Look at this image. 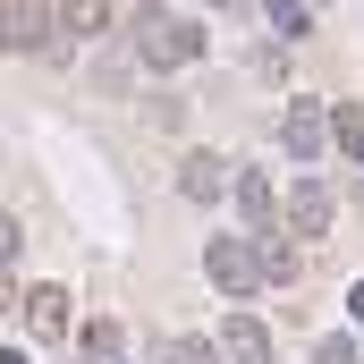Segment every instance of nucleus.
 I'll return each mask as SVG.
<instances>
[{"label": "nucleus", "instance_id": "nucleus-14", "mask_svg": "<svg viewBox=\"0 0 364 364\" xmlns=\"http://www.w3.org/2000/svg\"><path fill=\"white\" fill-rule=\"evenodd\" d=\"M77 348H85L93 364H110V356H119V322H110V314H102V322H85V331H77Z\"/></svg>", "mask_w": 364, "mask_h": 364}, {"label": "nucleus", "instance_id": "nucleus-6", "mask_svg": "<svg viewBox=\"0 0 364 364\" xmlns=\"http://www.w3.org/2000/svg\"><path fill=\"white\" fill-rule=\"evenodd\" d=\"M212 348H220V364H272V331H263L255 314H229Z\"/></svg>", "mask_w": 364, "mask_h": 364}, {"label": "nucleus", "instance_id": "nucleus-12", "mask_svg": "<svg viewBox=\"0 0 364 364\" xmlns=\"http://www.w3.org/2000/svg\"><path fill=\"white\" fill-rule=\"evenodd\" d=\"M331 144H339L348 161H364V102H339V110H331Z\"/></svg>", "mask_w": 364, "mask_h": 364}, {"label": "nucleus", "instance_id": "nucleus-1", "mask_svg": "<svg viewBox=\"0 0 364 364\" xmlns=\"http://www.w3.org/2000/svg\"><path fill=\"white\" fill-rule=\"evenodd\" d=\"M136 60H144V68H186V60H203V26L178 17V9H144V17H136Z\"/></svg>", "mask_w": 364, "mask_h": 364}, {"label": "nucleus", "instance_id": "nucleus-7", "mask_svg": "<svg viewBox=\"0 0 364 364\" xmlns=\"http://www.w3.org/2000/svg\"><path fill=\"white\" fill-rule=\"evenodd\" d=\"M229 195H237V212H246V237H263V229H279V195L263 170H237L229 178Z\"/></svg>", "mask_w": 364, "mask_h": 364}, {"label": "nucleus", "instance_id": "nucleus-16", "mask_svg": "<svg viewBox=\"0 0 364 364\" xmlns=\"http://www.w3.org/2000/svg\"><path fill=\"white\" fill-rule=\"evenodd\" d=\"M314 356H322V364H356V339H339V331H331V339H322Z\"/></svg>", "mask_w": 364, "mask_h": 364}, {"label": "nucleus", "instance_id": "nucleus-4", "mask_svg": "<svg viewBox=\"0 0 364 364\" xmlns=\"http://www.w3.org/2000/svg\"><path fill=\"white\" fill-rule=\"evenodd\" d=\"M331 212H339L331 186H322V178H296V186H288V203H279V229H288V237H322Z\"/></svg>", "mask_w": 364, "mask_h": 364}, {"label": "nucleus", "instance_id": "nucleus-13", "mask_svg": "<svg viewBox=\"0 0 364 364\" xmlns=\"http://www.w3.org/2000/svg\"><path fill=\"white\" fill-rule=\"evenodd\" d=\"M263 17H272V34H314V17H305V0H263Z\"/></svg>", "mask_w": 364, "mask_h": 364}, {"label": "nucleus", "instance_id": "nucleus-3", "mask_svg": "<svg viewBox=\"0 0 364 364\" xmlns=\"http://www.w3.org/2000/svg\"><path fill=\"white\" fill-rule=\"evenodd\" d=\"M51 43H60L51 0H0V51H51Z\"/></svg>", "mask_w": 364, "mask_h": 364}, {"label": "nucleus", "instance_id": "nucleus-18", "mask_svg": "<svg viewBox=\"0 0 364 364\" xmlns=\"http://www.w3.org/2000/svg\"><path fill=\"white\" fill-rule=\"evenodd\" d=\"M0 305H17V279H9V263H0Z\"/></svg>", "mask_w": 364, "mask_h": 364}, {"label": "nucleus", "instance_id": "nucleus-8", "mask_svg": "<svg viewBox=\"0 0 364 364\" xmlns=\"http://www.w3.org/2000/svg\"><path fill=\"white\" fill-rule=\"evenodd\" d=\"M17 305H26V331H34V339H60V331H68V288L43 279V288H26Z\"/></svg>", "mask_w": 364, "mask_h": 364}, {"label": "nucleus", "instance_id": "nucleus-21", "mask_svg": "<svg viewBox=\"0 0 364 364\" xmlns=\"http://www.w3.org/2000/svg\"><path fill=\"white\" fill-rule=\"evenodd\" d=\"M220 9H229V0H220Z\"/></svg>", "mask_w": 364, "mask_h": 364}, {"label": "nucleus", "instance_id": "nucleus-11", "mask_svg": "<svg viewBox=\"0 0 364 364\" xmlns=\"http://www.w3.org/2000/svg\"><path fill=\"white\" fill-rule=\"evenodd\" d=\"M68 34H110V0H51Z\"/></svg>", "mask_w": 364, "mask_h": 364}, {"label": "nucleus", "instance_id": "nucleus-10", "mask_svg": "<svg viewBox=\"0 0 364 364\" xmlns=\"http://www.w3.org/2000/svg\"><path fill=\"white\" fill-rule=\"evenodd\" d=\"M220 186H229V170H220V153H186V161H178V195H186V203H212Z\"/></svg>", "mask_w": 364, "mask_h": 364}, {"label": "nucleus", "instance_id": "nucleus-2", "mask_svg": "<svg viewBox=\"0 0 364 364\" xmlns=\"http://www.w3.org/2000/svg\"><path fill=\"white\" fill-rule=\"evenodd\" d=\"M203 272H212L220 296H255V288H263V272H255V237H237V229H220V237L203 246Z\"/></svg>", "mask_w": 364, "mask_h": 364}, {"label": "nucleus", "instance_id": "nucleus-5", "mask_svg": "<svg viewBox=\"0 0 364 364\" xmlns=\"http://www.w3.org/2000/svg\"><path fill=\"white\" fill-rule=\"evenodd\" d=\"M279 144H288L296 161H322V144H331V110H314V102H288V119H279Z\"/></svg>", "mask_w": 364, "mask_h": 364}, {"label": "nucleus", "instance_id": "nucleus-20", "mask_svg": "<svg viewBox=\"0 0 364 364\" xmlns=\"http://www.w3.org/2000/svg\"><path fill=\"white\" fill-rule=\"evenodd\" d=\"M0 364H26V356H17V348H0Z\"/></svg>", "mask_w": 364, "mask_h": 364}, {"label": "nucleus", "instance_id": "nucleus-19", "mask_svg": "<svg viewBox=\"0 0 364 364\" xmlns=\"http://www.w3.org/2000/svg\"><path fill=\"white\" fill-rule=\"evenodd\" d=\"M348 314H356V322H364V279H356V288H348Z\"/></svg>", "mask_w": 364, "mask_h": 364}, {"label": "nucleus", "instance_id": "nucleus-17", "mask_svg": "<svg viewBox=\"0 0 364 364\" xmlns=\"http://www.w3.org/2000/svg\"><path fill=\"white\" fill-rule=\"evenodd\" d=\"M17 246H26V229H17V220L0 212V263H17Z\"/></svg>", "mask_w": 364, "mask_h": 364}, {"label": "nucleus", "instance_id": "nucleus-15", "mask_svg": "<svg viewBox=\"0 0 364 364\" xmlns=\"http://www.w3.org/2000/svg\"><path fill=\"white\" fill-rule=\"evenodd\" d=\"M170 364H220V348H212V339H178V348H170Z\"/></svg>", "mask_w": 364, "mask_h": 364}, {"label": "nucleus", "instance_id": "nucleus-9", "mask_svg": "<svg viewBox=\"0 0 364 364\" xmlns=\"http://www.w3.org/2000/svg\"><path fill=\"white\" fill-rule=\"evenodd\" d=\"M255 272H263V288H288L296 279V237L288 229H263L255 237Z\"/></svg>", "mask_w": 364, "mask_h": 364}]
</instances>
